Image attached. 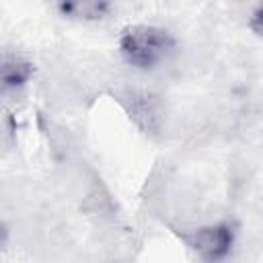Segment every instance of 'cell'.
I'll use <instances>...</instances> for the list:
<instances>
[{"label":"cell","mask_w":263,"mask_h":263,"mask_svg":"<svg viewBox=\"0 0 263 263\" xmlns=\"http://www.w3.org/2000/svg\"><path fill=\"white\" fill-rule=\"evenodd\" d=\"M232 247V230L226 224H212L195 230L193 249L208 261H218L230 253Z\"/></svg>","instance_id":"2"},{"label":"cell","mask_w":263,"mask_h":263,"mask_svg":"<svg viewBox=\"0 0 263 263\" xmlns=\"http://www.w3.org/2000/svg\"><path fill=\"white\" fill-rule=\"evenodd\" d=\"M119 47L129 64L138 68H152L158 62H162L166 53L173 49V39L164 29L136 25L125 29Z\"/></svg>","instance_id":"1"},{"label":"cell","mask_w":263,"mask_h":263,"mask_svg":"<svg viewBox=\"0 0 263 263\" xmlns=\"http://www.w3.org/2000/svg\"><path fill=\"white\" fill-rule=\"evenodd\" d=\"M33 74V66L16 55V53H4L0 55V88H16L23 86Z\"/></svg>","instance_id":"4"},{"label":"cell","mask_w":263,"mask_h":263,"mask_svg":"<svg viewBox=\"0 0 263 263\" xmlns=\"http://www.w3.org/2000/svg\"><path fill=\"white\" fill-rule=\"evenodd\" d=\"M127 105H129V113L132 117L146 129V132H154L160 127L162 123V105L160 101L150 95V92H142V90H134L127 95Z\"/></svg>","instance_id":"3"},{"label":"cell","mask_w":263,"mask_h":263,"mask_svg":"<svg viewBox=\"0 0 263 263\" xmlns=\"http://www.w3.org/2000/svg\"><path fill=\"white\" fill-rule=\"evenodd\" d=\"M62 10L66 14L78 16V18H101L109 10V4L107 2H95V0L68 2V4H62Z\"/></svg>","instance_id":"5"}]
</instances>
